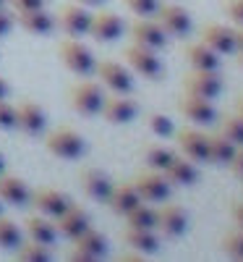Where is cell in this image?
I'll return each instance as SVG.
<instances>
[{"mask_svg":"<svg viewBox=\"0 0 243 262\" xmlns=\"http://www.w3.org/2000/svg\"><path fill=\"white\" fill-rule=\"evenodd\" d=\"M123 58H126V66L131 71L149 79V81H160L165 76V66H162L157 50H149V48H141V45H134V42H131V45L126 48V53H123Z\"/></svg>","mask_w":243,"mask_h":262,"instance_id":"277c9868","label":"cell"},{"mask_svg":"<svg viewBox=\"0 0 243 262\" xmlns=\"http://www.w3.org/2000/svg\"><path fill=\"white\" fill-rule=\"evenodd\" d=\"M105 90L102 84L97 81H79L71 86L68 92V100H71V107L84 116V118H92V116H100L102 113V105H105Z\"/></svg>","mask_w":243,"mask_h":262,"instance_id":"3957f363","label":"cell"},{"mask_svg":"<svg viewBox=\"0 0 243 262\" xmlns=\"http://www.w3.org/2000/svg\"><path fill=\"white\" fill-rule=\"evenodd\" d=\"M79 6H84V8H97V6H102L105 0H76Z\"/></svg>","mask_w":243,"mask_h":262,"instance_id":"bcb514c9","label":"cell"},{"mask_svg":"<svg viewBox=\"0 0 243 262\" xmlns=\"http://www.w3.org/2000/svg\"><path fill=\"white\" fill-rule=\"evenodd\" d=\"M223 252L233 259H243V228H233L223 236Z\"/></svg>","mask_w":243,"mask_h":262,"instance_id":"e575fe53","label":"cell"},{"mask_svg":"<svg viewBox=\"0 0 243 262\" xmlns=\"http://www.w3.org/2000/svg\"><path fill=\"white\" fill-rule=\"evenodd\" d=\"M21 242H24L21 228L11 221V217L0 215V249H16Z\"/></svg>","mask_w":243,"mask_h":262,"instance_id":"1f68e13d","label":"cell"},{"mask_svg":"<svg viewBox=\"0 0 243 262\" xmlns=\"http://www.w3.org/2000/svg\"><path fill=\"white\" fill-rule=\"evenodd\" d=\"M131 42L134 45H141V48H149V50H165L167 45V34L162 32V27L157 24L154 18H141L136 16V21L131 24Z\"/></svg>","mask_w":243,"mask_h":262,"instance_id":"7c38bea8","label":"cell"},{"mask_svg":"<svg viewBox=\"0 0 243 262\" xmlns=\"http://www.w3.org/2000/svg\"><path fill=\"white\" fill-rule=\"evenodd\" d=\"M55 226H58L60 236H65V238L74 242V238H79L84 231L92 228V215L86 212L84 207H79V205H71L60 217H55Z\"/></svg>","mask_w":243,"mask_h":262,"instance_id":"ffe728a7","label":"cell"},{"mask_svg":"<svg viewBox=\"0 0 243 262\" xmlns=\"http://www.w3.org/2000/svg\"><path fill=\"white\" fill-rule=\"evenodd\" d=\"M228 170L233 173L238 181H243V144L235 147V155H233V160L228 163Z\"/></svg>","mask_w":243,"mask_h":262,"instance_id":"60d3db41","label":"cell"},{"mask_svg":"<svg viewBox=\"0 0 243 262\" xmlns=\"http://www.w3.org/2000/svg\"><path fill=\"white\" fill-rule=\"evenodd\" d=\"M141 202V196H139V191H136V186H134V181H120V184H113V189H110V196H107V207H110V212L113 215H126V212H131L136 205Z\"/></svg>","mask_w":243,"mask_h":262,"instance_id":"603a6c76","label":"cell"},{"mask_svg":"<svg viewBox=\"0 0 243 262\" xmlns=\"http://www.w3.org/2000/svg\"><path fill=\"white\" fill-rule=\"evenodd\" d=\"M45 149L53 158H60V160H79L86 152V142L79 131L63 126V128H55L45 137Z\"/></svg>","mask_w":243,"mask_h":262,"instance_id":"7a4b0ae2","label":"cell"},{"mask_svg":"<svg viewBox=\"0 0 243 262\" xmlns=\"http://www.w3.org/2000/svg\"><path fill=\"white\" fill-rule=\"evenodd\" d=\"M16 128L21 131V134H27V137L45 134V128H47V113H45V107L32 102V100L18 102L16 105Z\"/></svg>","mask_w":243,"mask_h":262,"instance_id":"8fae6325","label":"cell"},{"mask_svg":"<svg viewBox=\"0 0 243 262\" xmlns=\"http://www.w3.org/2000/svg\"><path fill=\"white\" fill-rule=\"evenodd\" d=\"M32 200L29 184L11 173H0V202L11 205V207H27Z\"/></svg>","mask_w":243,"mask_h":262,"instance_id":"7402d4cb","label":"cell"},{"mask_svg":"<svg viewBox=\"0 0 243 262\" xmlns=\"http://www.w3.org/2000/svg\"><path fill=\"white\" fill-rule=\"evenodd\" d=\"M230 215H233L235 226H238V228H243V202H233V207H230Z\"/></svg>","mask_w":243,"mask_h":262,"instance_id":"7bdbcfd3","label":"cell"},{"mask_svg":"<svg viewBox=\"0 0 243 262\" xmlns=\"http://www.w3.org/2000/svg\"><path fill=\"white\" fill-rule=\"evenodd\" d=\"M178 149L181 155L193 160V163H209V152H207V134L199 128H181L178 134Z\"/></svg>","mask_w":243,"mask_h":262,"instance_id":"ac0fdd59","label":"cell"},{"mask_svg":"<svg viewBox=\"0 0 243 262\" xmlns=\"http://www.w3.org/2000/svg\"><path fill=\"white\" fill-rule=\"evenodd\" d=\"M139 116V105L131 95H115L113 97H105V105H102V118L107 123H115V126H126L131 121H136Z\"/></svg>","mask_w":243,"mask_h":262,"instance_id":"4fadbf2b","label":"cell"},{"mask_svg":"<svg viewBox=\"0 0 243 262\" xmlns=\"http://www.w3.org/2000/svg\"><path fill=\"white\" fill-rule=\"evenodd\" d=\"M235 53H243V27L235 29Z\"/></svg>","mask_w":243,"mask_h":262,"instance_id":"ee69618b","label":"cell"},{"mask_svg":"<svg viewBox=\"0 0 243 262\" xmlns=\"http://www.w3.org/2000/svg\"><path fill=\"white\" fill-rule=\"evenodd\" d=\"M3 207H6V205H3V202H0V215H3Z\"/></svg>","mask_w":243,"mask_h":262,"instance_id":"816d5d0a","label":"cell"},{"mask_svg":"<svg viewBox=\"0 0 243 262\" xmlns=\"http://www.w3.org/2000/svg\"><path fill=\"white\" fill-rule=\"evenodd\" d=\"M188 228V215L183 212V207L178 205H162L157 207V231L162 238H181Z\"/></svg>","mask_w":243,"mask_h":262,"instance_id":"5bb4252c","label":"cell"},{"mask_svg":"<svg viewBox=\"0 0 243 262\" xmlns=\"http://www.w3.org/2000/svg\"><path fill=\"white\" fill-rule=\"evenodd\" d=\"M6 168H8V160L3 155V149H0V173H6Z\"/></svg>","mask_w":243,"mask_h":262,"instance_id":"c3c4849f","label":"cell"},{"mask_svg":"<svg viewBox=\"0 0 243 262\" xmlns=\"http://www.w3.org/2000/svg\"><path fill=\"white\" fill-rule=\"evenodd\" d=\"M220 134H223L225 139H230L235 147H240L243 144V118L238 113L223 116L220 118Z\"/></svg>","mask_w":243,"mask_h":262,"instance_id":"836d02e7","label":"cell"},{"mask_svg":"<svg viewBox=\"0 0 243 262\" xmlns=\"http://www.w3.org/2000/svg\"><path fill=\"white\" fill-rule=\"evenodd\" d=\"M162 173H165V179L170 181V186H193L199 181L196 163L188 160V158H183V155H175Z\"/></svg>","mask_w":243,"mask_h":262,"instance_id":"4316f807","label":"cell"},{"mask_svg":"<svg viewBox=\"0 0 243 262\" xmlns=\"http://www.w3.org/2000/svg\"><path fill=\"white\" fill-rule=\"evenodd\" d=\"M94 74L100 76V84L107 86L115 95H131L134 92V71L118 60H102L97 63Z\"/></svg>","mask_w":243,"mask_h":262,"instance_id":"5b68a950","label":"cell"},{"mask_svg":"<svg viewBox=\"0 0 243 262\" xmlns=\"http://www.w3.org/2000/svg\"><path fill=\"white\" fill-rule=\"evenodd\" d=\"M126 8L134 13V16H141V18H152L154 11H157L160 0H123Z\"/></svg>","mask_w":243,"mask_h":262,"instance_id":"8d00e7d4","label":"cell"},{"mask_svg":"<svg viewBox=\"0 0 243 262\" xmlns=\"http://www.w3.org/2000/svg\"><path fill=\"white\" fill-rule=\"evenodd\" d=\"M186 60L191 63V69H202V71H217L223 55H217L212 48H207L202 39L186 48Z\"/></svg>","mask_w":243,"mask_h":262,"instance_id":"83f0119b","label":"cell"},{"mask_svg":"<svg viewBox=\"0 0 243 262\" xmlns=\"http://www.w3.org/2000/svg\"><path fill=\"white\" fill-rule=\"evenodd\" d=\"M123 34V21L118 13L113 11H97L92 13L89 21V37H94L97 42H115Z\"/></svg>","mask_w":243,"mask_h":262,"instance_id":"44dd1931","label":"cell"},{"mask_svg":"<svg viewBox=\"0 0 243 262\" xmlns=\"http://www.w3.org/2000/svg\"><path fill=\"white\" fill-rule=\"evenodd\" d=\"M207 152H209V163L212 165H225L228 168V163L235 155V144L217 131V134H207Z\"/></svg>","mask_w":243,"mask_h":262,"instance_id":"f1b7e54d","label":"cell"},{"mask_svg":"<svg viewBox=\"0 0 243 262\" xmlns=\"http://www.w3.org/2000/svg\"><path fill=\"white\" fill-rule=\"evenodd\" d=\"M223 76L217 71H202V69H191L183 76V92L204 97V100H217L223 95Z\"/></svg>","mask_w":243,"mask_h":262,"instance_id":"8992f818","label":"cell"},{"mask_svg":"<svg viewBox=\"0 0 243 262\" xmlns=\"http://www.w3.org/2000/svg\"><path fill=\"white\" fill-rule=\"evenodd\" d=\"M0 8H8V0H0Z\"/></svg>","mask_w":243,"mask_h":262,"instance_id":"f907efd6","label":"cell"},{"mask_svg":"<svg viewBox=\"0 0 243 262\" xmlns=\"http://www.w3.org/2000/svg\"><path fill=\"white\" fill-rule=\"evenodd\" d=\"M89 21H92V13L86 11L84 6L68 3V6H63L58 11L55 27L63 34H68V37H84V34H89Z\"/></svg>","mask_w":243,"mask_h":262,"instance_id":"30bf717a","label":"cell"},{"mask_svg":"<svg viewBox=\"0 0 243 262\" xmlns=\"http://www.w3.org/2000/svg\"><path fill=\"white\" fill-rule=\"evenodd\" d=\"M178 111L199 126H209V123L217 121V111H214L212 100L196 97V95H188V92H183V97L178 100Z\"/></svg>","mask_w":243,"mask_h":262,"instance_id":"d6986e66","label":"cell"},{"mask_svg":"<svg viewBox=\"0 0 243 262\" xmlns=\"http://www.w3.org/2000/svg\"><path fill=\"white\" fill-rule=\"evenodd\" d=\"M225 11H228V16L235 21L238 27H243V0H225Z\"/></svg>","mask_w":243,"mask_h":262,"instance_id":"f35d334b","label":"cell"},{"mask_svg":"<svg viewBox=\"0 0 243 262\" xmlns=\"http://www.w3.org/2000/svg\"><path fill=\"white\" fill-rule=\"evenodd\" d=\"M128 228H154L157 226V207H152L149 202H139L131 212L123 215Z\"/></svg>","mask_w":243,"mask_h":262,"instance_id":"f546056e","label":"cell"},{"mask_svg":"<svg viewBox=\"0 0 243 262\" xmlns=\"http://www.w3.org/2000/svg\"><path fill=\"white\" fill-rule=\"evenodd\" d=\"M58 58H60V63L65 66V69H68L71 74H76V76H89L97 69L94 53L89 50V45H84V42L76 39V37H68V39L60 42Z\"/></svg>","mask_w":243,"mask_h":262,"instance_id":"6da1fadb","label":"cell"},{"mask_svg":"<svg viewBox=\"0 0 243 262\" xmlns=\"http://www.w3.org/2000/svg\"><path fill=\"white\" fill-rule=\"evenodd\" d=\"M113 184H115V181L110 179L105 170H100V168H84V170H81V176H79V186H81V191L89 196L92 202H107Z\"/></svg>","mask_w":243,"mask_h":262,"instance_id":"e0dca14e","label":"cell"},{"mask_svg":"<svg viewBox=\"0 0 243 262\" xmlns=\"http://www.w3.org/2000/svg\"><path fill=\"white\" fill-rule=\"evenodd\" d=\"M123 242H126L131 249H136V252H141V254L147 257V254H157V252H160L162 236L154 231V228H128V226H126Z\"/></svg>","mask_w":243,"mask_h":262,"instance_id":"d4e9b609","label":"cell"},{"mask_svg":"<svg viewBox=\"0 0 243 262\" xmlns=\"http://www.w3.org/2000/svg\"><path fill=\"white\" fill-rule=\"evenodd\" d=\"M13 252H16V259H21V262H50L53 259L50 247L34 242V238H24Z\"/></svg>","mask_w":243,"mask_h":262,"instance_id":"4dcf8cb0","label":"cell"},{"mask_svg":"<svg viewBox=\"0 0 243 262\" xmlns=\"http://www.w3.org/2000/svg\"><path fill=\"white\" fill-rule=\"evenodd\" d=\"M13 11H34V8H47V0H8Z\"/></svg>","mask_w":243,"mask_h":262,"instance_id":"ab89813d","label":"cell"},{"mask_svg":"<svg viewBox=\"0 0 243 262\" xmlns=\"http://www.w3.org/2000/svg\"><path fill=\"white\" fill-rule=\"evenodd\" d=\"M134 186L141 196V202H149V205H160V202H167L170 200V181L165 179L162 170H147V173H139L134 179Z\"/></svg>","mask_w":243,"mask_h":262,"instance_id":"52a82bcc","label":"cell"},{"mask_svg":"<svg viewBox=\"0 0 243 262\" xmlns=\"http://www.w3.org/2000/svg\"><path fill=\"white\" fill-rule=\"evenodd\" d=\"M8 95H11V86H8V81L3 76H0V100H6Z\"/></svg>","mask_w":243,"mask_h":262,"instance_id":"f6af8a7d","label":"cell"},{"mask_svg":"<svg viewBox=\"0 0 243 262\" xmlns=\"http://www.w3.org/2000/svg\"><path fill=\"white\" fill-rule=\"evenodd\" d=\"M13 21L29 34L45 37L55 32V16L47 8H34V11H13Z\"/></svg>","mask_w":243,"mask_h":262,"instance_id":"2e32d148","label":"cell"},{"mask_svg":"<svg viewBox=\"0 0 243 262\" xmlns=\"http://www.w3.org/2000/svg\"><path fill=\"white\" fill-rule=\"evenodd\" d=\"M235 113H238V116L243 118V92H240V97L235 100Z\"/></svg>","mask_w":243,"mask_h":262,"instance_id":"7dc6e473","label":"cell"},{"mask_svg":"<svg viewBox=\"0 0 243 262\" xmlns=\"http://www.w3.org/2000/svg\"><path fill=\"white\" fill-rule=\"evenodd\" d=\"M13 27H16L13 13H11L8 8H0V37H8Z\"/></svg>","mask_w":243,"mask_h":262,"instance_id":"b9f144b4","label":"cell"},{"mask_svg":"<svg viewBox=\"0 0 243 262\" xmlns=\"http://www.w3.org/2000/svg\"><path fill=\"white\" fill-rule=\"evenodd\" d=\"M152 18L162 27V32L167 37H186L191 32V13L183 6H173V3L162 6L160 3Z\"/></svg>","mask_w":243,"mask_h":262,"instance_id":"ba28073f","label":"cell"},{"mask_svg":"<svg viewBox=\"0 0 243 262\" xmlns=\"http://www.w3.org/2000/svg\"><path fill=\"white\" fill-rule=\"evenodd\" d=\"M202 42L217 55H235V29L225 24H209L202 32Z\"/></svg>","mask_w":243,"mask_h":262,"instance_id":"cb8c5ba5","label":"cell"},{"mask_svg":"<svg viewBox=\"0 0 243 262\" xmlns=\"http://www.w3.org/2000/svg\"><path fill=\"white\" fill-rule=\"evenodd\" d=\"M16 128V105L6 100H0V131H13Z\"/></svg>","mask_w":243,"mask_h":262,"instance_id":"74e56055","label":"cell"},{"mask_svg":"<svg viewBox=\"0 0 243 262\" xmlns=\"http://www.w3.org/2000/svg\"><path fill=\"white\" fill-rule=\"evenodd\" d=\"M24 233H27V238H34V242L45 244V247H53L58 242V226H55V221L47 217V215H39V212L24 221Z\"/></svg>","mask_w":243,"mask_h":262,"instance_id":"484cf974","label":"cell"},{"mask_svg":"<svg viewBox=\"0 0 243 262\" xmlns=\"http://www.w3.org/2000/svg\"><path fill=\"white\" fill-rule=\"evenodd\" d=\"M173 158H175V152L167 149V147H162V144H149L147 152H144V160H147V165L152 170H165Z\"/></svg>","mask_w":243,"mask_h":262,"instance_id":"d6a6232c","label":"cell"},{"mask_svg":"<svg viewBox=\"0 0 243 262\" xmlns=\"http://www.w3.org/2000/svg\"><path fill=\"white\" fill-rule=\"evenodd\" d=\"M147 126H149V131H152L154 137H173V134H175L173 121H170L167 116H162V113H152V116L147 118Z\"/></svg>","mask_w":243,"mask_h":262,"instance_id":"d590c367","label":"cell"},{"mask_svg":"<svg viewBox=\"0 0 243 262\" xmlns=\"http://www.w3.org/2000/svg\"><path fill=\"white\" fill-rule=\"evenodd\" d=\"M235 55H238V58H235V63H238V69L243 71V53H235Z\"/></svg>","mask_w":243,"mask_h":262,"instance_id":"681fc988","label":"cell"},{"mask_svg":"<svg viewBox=\"0 0 243 262\" xmlns=\"http://www.w3.org/2000/svg\"><path fill=\"white\" fill-rule=\"evenodd\" d=\"M107 254V236L89 228V231H84L79 238H74V247H71V259L74 262H94L100 257Z\"/></svg>","mask_w":243,"mask_h":262,"instance_id":"9c48e42d","label":"cell"},{"mask_svg":"<svg viewBox=\"0 0 243 262\" xmlns=\"http://www.w3.org/2000/svg\"><path fill=\"white\" fill-rule=\"evenodd\" d=\"M32 205H34V210L39 212V215H47V217H60L65 210H68L74 202H71V196L68 194H63V191H58V189H37V191H32V200H29Z\"/></svg>","mask_w":243,"mask_h":262,"instance_id":"9a60e30c","label":"cell"}]
</instances>
